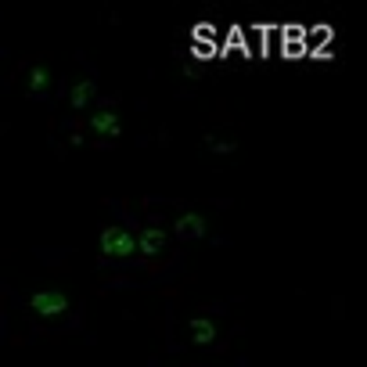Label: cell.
<instances>
[{
	"mask_svg": "<svg viewBox=\"0 0 367 367\" xmlns=\"http://www.w3.org/2000/svg\"><path fill=\"white\" fill-rule=\"evenodd\" d=\"M101 252L108 259H130V256H137V238L127 227H108V231H101Z\"/></svg>",
	"mask_w": 367,
	"mask_h": 367,
	"instance_id": "1",
	"label": "cell"
},
{
	"mask_svg": "<svg viewBox=\"0 0 367 367\" xmlns=\"http://www.w3.org/2000/svg\"><path fill=\"white\" fill-rule=\"evenodd\" d=\"M29 310H33L37 317H44V321H54V317H65V310H69V295L65 292H37L33 299H29Z\"/></svg>",
	"mask_w": 367,
	"mask_h": 367,
	"instance_id": "2",
	"label": "cell"
},
{
	"mask_svg": "<svg viewBox=\"0 0 367 367\" xmlns=\"http://www.w3.org/2000/svg\"><path fill=\"white\" fill-rule=\"evenodd\" d=\"M90 130H94L98 137H119L122 134V122H119V115L112 108H101V112L90 115Z\"/></svg>",
	"mask_w": 367,
	"mask_h": 367,
	"instance_id": "3",
	"label": "cell"
},
{
	"mask_svg": "<svg viewBox=\"0 0 367 367\" xmlns=\"http://www.w3.org/2000/svg\"><path fill=\"white\" fill-rule=\"evenodd\" d=\"M166 249V231L162 227H144L137 234V252L141 256H159Z\"/></svg>",
	"mask_w": 367,
	"mask_h": 367,
	"instance_id": "4",
	"label": "cell"
},
{
	"mask_svg": "<svg viewBox=\"0 0 367 367\" xmlns=\"http://www.w3.org/2000/svg\"><path fill=\"white\" fill-rule=\"evenodd\" d=\"M205 217L202 212H184V217L176 220V234H184V238H205Z\"/></svg>",
	"mask_w": 367,
	"mask_h": 367,
	"instance_id": "5",
	"label": "cell"
},
{
	"mask_svg": "<svg viewBox=\"0 0 367 367\" xmlns=\"http://www.w3.org/2000/svg\"><path fill=\"white\" fill-rule=\"evenodd\" d=\"M191 339H195V346H212L217 342V324L209 317H195L191 321Z\"/></svg>",
	"mask_w": 367,
	"mask_h": 367,
	"instance_id": "6",
	"label": "cell"
},
{
	"mask_svg": "<svg viewBox=\"0 0 367 367\" xmlns=\"http://www.w3.org/2000/svg\"><path fill=\"white\" fill-rule=\"evenodd\" d=\"M94 79H79L72 90H69V101H72V108H86L90 105V98H94Z\"/></svg>",
	"mask_w": 367,
	"mask_h": 367,
	"instance_id": "7",
	"label": "cell"
},
{
	"mask_svg": "<svg viewBox=\"0 0 367 367\" xmlns=\"http://www.w3.org/2000/svg\"><path fill=\"white\" fill-rule=\"evenodd\" d=\"M47 83H51V72H47L44 65H37L33 72H29V90H33V94H44Z\"/></svg>",
	"mask_w": 367,
	"mask_h": 367,
	"instance_id": "8",
	"label": "cell"
},
{
	"mask_svg": "<svg viewBox=\"0 0 367 367\" xmlns=\"http://www.w3.org/2000/svg\"><path fill=\"white\" fill-rule=\"evenodd\" d=\"M209 148L217 151V155H231V151H234L238 144H234V141H217V137H209Z\"/></svg>",
	"mask_w": 367,
	"mask_h": 367,
	"instance_id": "9",
	"label": "cell"
},
{
	"mask_svg": "<svg viewBox=\"0 0 367 367\" xmlns=\"http://www.w3.org/2000/svg\"><path fill=\"white\" fill-rule=\"evenodd\" d=\"M191 51H195L198 58H212V54H217V47H212L209 40H198V44H191Z\"/></svg>",
	"mask_w": 367,
	"mask_h": 367,
	"instance_id": "10",
	"label": "cell"
}]
</instances>
